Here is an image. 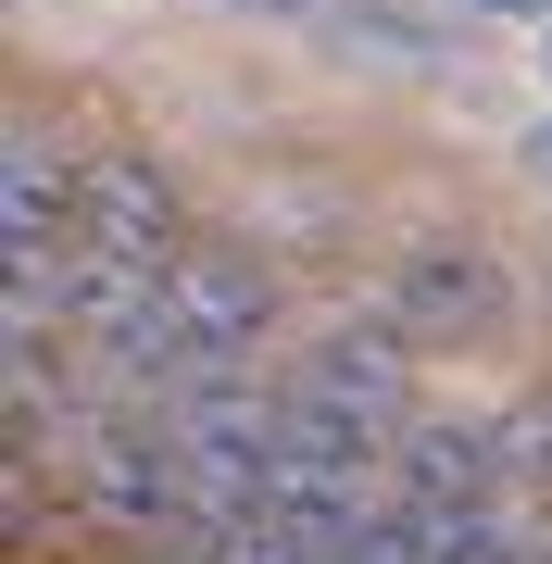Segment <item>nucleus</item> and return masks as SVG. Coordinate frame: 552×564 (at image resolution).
<instances>
[{
	"label": "nucleus",
	"instance_id": "nucleus-8",
	"mask_svg": "<svg viewBox=\"0 0 552 564\" xmlns=\"http://www.w3.org/2000/svg\"><path fill=\"white\" fill-rule=\"evenodd\" d=\"M540 163H552V139H540Z\"/></svg>",
	"mask_w": 552,
	"mask_h": 564
},
{
	"label": "nucleus",
	"instance_id": "nucleus-7",
	"mask_svg": "<svg viewBox=\"0 0 552 564\" xmlns=\"http://www.w3.org/2000/svg\"><path fill=\"white\" fill-rule=\"evenodd\" d=\"M226 13H289V0H226Z\"/></svg>",
	"mask_w": 552,
	"mask_h": 564
},
{
	"label": "nucleus",
	"instance_id": "nucleus-2",
	"mask_svg": "<svg viewBox=\"0 0 552 564\" xmlns=\"http://www.w3.org/2000/svg\"><path fill=\"white\" fill-rule=\"evenodd\" d=\"M277 389H289L302 414L351 426V440L402 452V426L427 414V351H414V339H402V326H389L377 302H351V314H327V326H302V339H289Z\"/></svg>",
	"mask_w": 552,
	"mask_h": 564
},
{
	"label": "nucleus",
	"instance_id": "nucleus-4",
	"mask_svg": "<svg viewBox=\"0 0 552 564\" xmlns=\"http://www.w3.org/2000/svg\"><path fill=\"white\" fill-rule=\"evenodd\" d=\"M365 302L402 326L414 351H502L515 339V263L490 239H414V251H389V276Z\"/></svg>",
	"mask_w": 552,
	"mask_h": 564
},
{
	"label": "nucleus",
	"instance_id": "nucleus-5",
	"mask_svg": "<svg viewBox=\"0 0 552 564\" xmlns=\"http://www.w3.org/2000/svg\"><path fill=\"white\" fill-rule=\"evenodd\" d=\"M490 440H502L515 502H540V514H552V377H528V389H515V402L490 414Z\"/></svg>",
	"mask_w": 552,
	"mask_h": 564
},
{
	"label": "nucleus",
	"instance_id": "nucleus-1",
	"mask_svg": "<svg viewBox=\"0 0 552 564\" xmlns=\"http://www.w3.org/2000/svg\"><path fill=\"white\" fill-rule=\"evenodd\" d=\"M188 239H202V226H188V188H176L164 151H139V139L88 151L76 226H63V326H76V351H113L126 326L164 302Z\"/></svg>",
	"mask_w": 552,
	"mask_h": 564
},
{
	"label": "nucleus",
	"instance_id": "nucleus-3",
	"mask_svg": "<svg viewBox=\"0 0 552 564\" xmlns=\"http://www.w3.org/2000/svg\"><path fill=\"white\" fill-rule=\"evenodd\" d=\"M151 414H164V440L188 464V514H251L277 489V452H289V389L277 377H214V389H176Z\"/></svg>",
	"mask_w": 552,
	"mask_h": 564
},
{
	"label": "nucleus",
	"instance_id": "nucleus-6",
	"mask_svg": "<svg viewBox=\"0 0 552 564\" xmlns=\"http://www.w3.org/2000/svg\"><path fill=\"white\" fill-rule=\"evenodd\" d=\"M477 13H552V0H477Z\"/></svg>",
	"mask_w": 552,
	"mask_h": 564
}]
</instances>
